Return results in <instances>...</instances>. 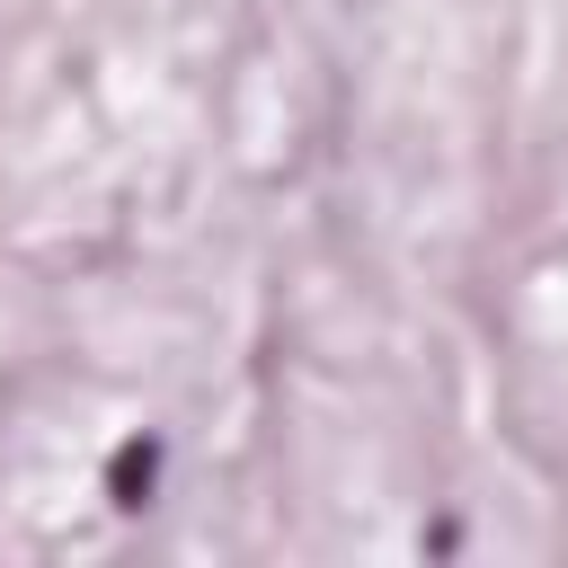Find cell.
I'll return each instance as SVG.
<instances>
[{
  "label": "cell",
  "instance_id": "cell-1",
  "mask_svg": "<svg viewBox=\"0 0 568 568\" xmlns=\"http://www.w3.org/2000/svg\"><path fill=\"white\" fill-rule=\"evenodd\" d=\"M151 462H160L151 444H124V453H115V506H142V488H151Z\"/></svg>",
  "mask_w": 568,
  "mask_h": 568
}]
</instances>
